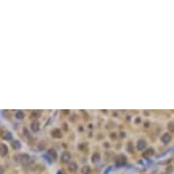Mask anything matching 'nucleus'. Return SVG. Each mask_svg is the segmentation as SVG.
<instances>
[{
	"label": "nucleus",
	"mask_w": 174,
	"mask_h": 174,
	"mask_svg": "<svg viewBox=\"0 0 174 174\" xmlns=\"http://www.w3.org/2000/svg\"><path fill=\"white\" fill-rule=\"evenodd\" d=\"M30 160V157H29L28 155H21L19 156V162H21V163H28V162Z\"/></svg>",
	"instance_id": "7ed1b4c3"
},
{
	"label": "nucleus",
	"mask_w": 174,
	"mask_h": 174,
	"mask_svg": "<svg viewBox=\"0 0 174 174\" xmlns=\"http://www.w3.org/2000/svg\"><path fill=\"white\" fill-rule=\"evenodd\" d=\"M4 173H5V168H4V166L0 165V174H4Z\"/></svg>",
	"instance_id": "0eeeda50"
},
{
	"label": "nucleus",
	"mask_w": 174,
	"mask_h": 174,
	"mask_svg": "<svg viewBox=\"0 0 174 174\" xmlns=\"http://www.w3.org/2000/svg\"><path fill=\"white\" fill-rule=\"evenodd\" d=\"M2 139L6 140V141L11 140V139H13V134H11V132H9V131L4 132V133H2Z\"/></svg>",
	"instance_id": "f03ea898"
},
{
	"label": "nucleus",
	"mask_w": 174,
	"mask_h": 174,
	"mask_svg": "<svg viewBox=\"0 0 174 174\" xmlns=\"http://www.w3.org/2000/svg\"><path fill=\"white\" fill-rule=\"evenodd\" d=\"M39 124L38 123H36V122H35V123H32V125H31V129L32 130H33V131H38V130H39Z\"/></svg>",
	"instance_id": "423d86ee"
},
{
	"label": "nucleus",
	"mask_w": 174,
	"mask_h": 174,
	"mask_svg": "<svg viewBox=\"0 0 174 174\" xmlns=\"http://www.w3.org/2000/svg\"><path fill=\"white\" fill-rule=\"evenodd\" d=\"M11 147H13V149L17 150V149L21 148V143H19L18 140H15V141H13V143H11Z\"/></svg>",
	"instance_id": "20e7f679"
},
{
	"label": "nucleus",
	"mask_w": 174,
	"mask_h": 174,
	"mask_svg": "<svg viewBox=\"0 0 174 174\" xmlns=\"http://www.w3.org/2000/svg\"><path fill=\"white\" fill-rule=\"evenodd\" d=\"M15 117L17 119H22V118H24V113L22 112V111H17L16 113H15Z\"/></svg>",
	"instance_id": "39448f33"
},
{
	"label": "nucleus",
	"mask_w": 174,
	"mask_h": 174,
	"mask_svg": "<svg viewBox=\"0 0 174 174\" xmlns=\"http://www.w3.org/2000/svg\"><path fill=\"white\" fill-rule=\"evenodd\" d=\"M67 157H68L67 155H64V156H63V159H67Z\"/></svg>",
	"instance_id": "6e6552de"
},
{
	"label": "nucleus",
	"mask_w": 174,
	"mask_h": 174,
	"mask_svg": "<svg viewBox=\"0 0 174 174\" xmlns=\"http://www.w3.org/2000/svg\"><path fill=\"white\" fill-rule=\"evenodd\" d=\"M7 154H8V147H7L5 143H1L0 144V156H1V157H5Z\"/></svg>",
	"instance_id": "f257e3e1"
}]
</instances>
